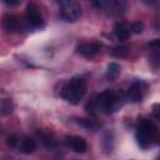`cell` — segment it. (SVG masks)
<instances>
[{
    "instance_id": "6da1fadb",
    "label": "cell",
    "mask_w": 160,
    "mask_h": 160,
    "mask_svg": "<svg viewBox=\"0 0 160 160\" xmlns=\"http://www.w3.org/2000/svg\"><path fill=\"white\" fill-rule=\"evenodd\" d=\"M86 92V81L81 76L71 78L61 89V96L70 104L76 105Z\"/></svg>"
},
{
    "instance_id": "7a4b0ae2",
    "label": "cell",
    "mask_w": 160,
    "mask_h": 160,
    "mask_svg": "<svg viewBox=\"0 0 160 160\" xmlns=\"http://www.w3.org/2000/svg\"><path fill=\"white\" fill-rule=\"evenodd\" d=\"M136 139L141 148H148L158 139V128L149 119H141L136 129Z\"/></svg>"
},
{
    "instance_id": "3957f363",
    "label": "cell",
    "mask_w": 160,
    "mask_h": 160,
    "mask_svg": "<svg viewBox=\"0 0 160 160\" xmlns=\"http://www.w3.org/2000/svg\"><path fill=\"white\" fill-rule=\"evenodd\" d=\"M94 104L96 109L101 110L105 114H110L119 106V98L112 90H104L96 96Z\"/></svg>"
},
{
    "instance_id": "277c9868",
    "label": "cell",
    "mask_w": 160,
    "mask_h": 160,
    "mask_svg": "<svg viewBox=\"0 0 160 160\" xmlns=\"http://www.w3.org/2000/svg\"><path fill=\"white\" fill-rule=\"evenodd\" d=\"M6 142L10 148H14L19 150L20 152L24 154H30L36 149V142L28 138V136H16V135H10L6 139Z\"/></svg>"
},
{
    "instance_id": "5b68a950",
    "label": "cell",
    "mask_w": 160,
    "mask_h": 160,
    "mask_svg": "<svg viewBox=\"0 0 160 160\" xmlns=\"http://www.w3.org/2000/svg\"><path fill=\"white\" fill-rule=\"evenodd\" d=\"M60 5V15L66 21H76L81 15L80 5L74 1H59Z\"/></svg>"
},
{
    "instance_id": "8992f818",
    "label": "cell",
    "mask_w": 160,
    "mask_h": 160,
    "mask_svg": "<svg viewBox=\"0 0 160 160\" xmlns=\"http://www.w3.org/2000/svg\"><path fill=\"white\" fill-rule=\"evenodd\" d=\"M146 91H148V85L144 81H135L130 85L128 90V98L132 102H139L145 98Z\"/></svg>"
},
{
    "instance_id": "52a82bcc",
    "label": "cell",
    "mask_w": 160,
    "mask_h": 160,
    "mask_svg": "<svg viewBox=\"0 0 160 160\" xmlns=\"http://www.w3.org/2000/svg\"><path fill=\"white\" fill-rule=\"evenodd\" d=\"M26 19H28L29 24L35 26V28H38L42 24V18L39 12V9H38L36 4L31 2V4L28 5V8H26Z\"/></svg>"
},
{
    "instance_id": "ba28073f",
    "label": "cell",
    "mask_w": 160,
    "mask_h": 160,
    "mask_svg": "<svg viewBox=\"0 0 160 160\" xmlns=\"http://www.w3.org/2000/svg\"><path fill=\"white\" fill-rule=\"evenodd\" d=\"M78 51L85 58H92L100 51V45L98 42H84L78 46Z\"/></svg>"
},
{
    "instance_id": "9c48e42d",
    "label": "cell",
    "mask_w": 160,
    "mask_h": 160,
    "mask_svg": "<svg viewBox=\"0 0 160 160\" xmlns=\"http://www.w3.org/2000/svg\"><path fill=\"white\" fill-rule=\"evenodd\" d=\"M66 142L75 152H85L88 149V144L85 139L81 136H68Z\"/></svg>"
},
{
    "instance_id": "30bf717a",
    "label": "cell",
    "mask_w": 160,
    "mask_h": 160,
    "mask_svg": "<svg viewBox=\"0 0 160 160\" xmlns=\"http://www.w3.org/2000/svg\"><path fill=\"white\" fill-rule=\"evenodd\" d=\"M1 26L6 31H10V32L16 31L19 29V19L15 15L8 14V15L2 16V19H1Z\"/></svg>"
},
{
    "instance_id": "8fae6325",
    "label": "cell",
    "mask_w": 160,
    "mask_h": 160,
    "mask_svg": "<svg viewBox=\"0 0 160 160\" xmlns=\"http://www.w3.org/2000/svg\"><path fill=\"white\" fill-rule=\"evenodd\" d=\"M114 34L116 35V38L119 40H126L130 35V30H129V26H126L125 24L122 22H118L114 28Z\"/></svg>"
},
{
    "instance_id": "7c38bea8",
    "label": "cell",
    "mask_w": 160,
    "mask_h": 160,
    "mask_svg": "<svg viewBox=\"0 0 160 160\" xmlns=\"http://www.w3.org/2000/svg\"><path fill=\"white\" fill-rule=\"evenodd\" d=\"M129 51H130L129 48L125 46V45H118V46H115V48L111 49V54L114 56H118V58H125V56H128L129 55Z\"/></svg>"
},
{
    "instance_id": "4fadbf2b",
    "label": "cell",
    "mask_w": 160,
    "mask_h": 160,
    "mask_svg": "<svg viewBox=\"0 0 160 160\" xmlns=\"http://www.w3.org/2000/svg\"><path fill=\"white\" fill-rule=\"evenodd\" d=\"M119 74H120V66L116 62H110L108 66V71H106L108 78L112 80V79H116Z\"/></svg>"
},
{
    "instance_id": "5bb4252c",
    "label": "cell",
    "mask_w": 160,
    "mask_h": 160,
    "mask_svg": "<svg viewBox=\"0 0 160 160\" xmlns=\"http://www.w3.org/2000/svg\"><path fill=\"white\" fill-rule=\"evenodd\" d=\"M41 141H42L44 146H45V148H48V149H52V148L56 145V140H55V139H54V136H52V135H50V134L41 135Z\"/></svg>"
},
{
    "instance_id": "9a60e30c",
    "label": "cell",
    "mask_w": 160,
    "mask_h": 160,
    "mask_svg": "<svg viewBox=\"0 0 160 160\" xmlns=\"http://www.w3.org/2000/svg\"><path fill=\"white\" fill-rule=\"evenodd\" d=\"M78 124H80L81 126L89 128V129H96V128H99V124H96V122H95V121H92V120L80 119V120H78Z\"/></svg>"
},
{
    "instance_id": "2e32d148",
    "label": "cell",
    "mask_w": 160,
    "mask_h": 160,
    "mask_svg": "<svg viewBox=\"0 0 160 160\" xmlns=\"http://www.w3.org/2000/svg\"><path fill=\"white\" fill-rule=\"evenodd\" d=\"M129 30H130V31H132V32H135V34H140V32L144 30V24H142V22H140V21L132 22V24H131V26L129 28Z\"/></svg>"
},
{
    "instance_id": "e0dca14e",
    "label": "cell",
    "mask_w": 160,
    "mask_h": 160,
    "mask_svg": "<svg viewBox=\"0 0 160 160\" xmlns=\"http://www.w3.org/2000/svg\"><path fill=\"white\" fill-rule=\"evenodd\" d=\"M1 110H2V114H9L12 111V106H11V101L10 100H5L4 104L1 105Z\"/></svg>"
},
{
    "instance_id": "ac0fdd59",
    "label": "cell",
    "mask_w": 160,
    "mask_h": 160,
    "mask_svg": "<svg viewBox=\"0 0 160 160\" xmlns=\"http://www.w3.org/2000/svg\"><path fill=\"white\" fill-rule=\"evenodd\" d=\"M148 48H149L150 50H152V51H158V50L160 49V42H159V40H158V39L152 40L151 42L148 44Z\"/></svg>"
},
{
    "instance_id": "d6986e66",
    "label": "cell",
    "mask_w": 160,
    "mask_h": 160,
    "mask_svg": "<svg viewBox=\"0 0 160 160\" xmlns=\"http://www.w3.org/2000/svg\"><path fill=\"white\" fill-rule=\"evenodd\" d=\"M158 108H159V105L155 104V105H154V115H155L156 119H159V110H158Z\"/></svg>"
},
{
    "instance_id": "ffe728a7",
    "label": "cell",
    "mask_w": 160,
    "mask_h": 160,
    "mask_svg": "<svg viewBox=\"0 0 160 160\" xmlns=\"http://www.w3.org/2000/svg\"><path fill=\"white\" fill-rule=\"evenodd\" d=\"M6 5H18L19 1H4Z\"/></svg>"
}]
</instances>
